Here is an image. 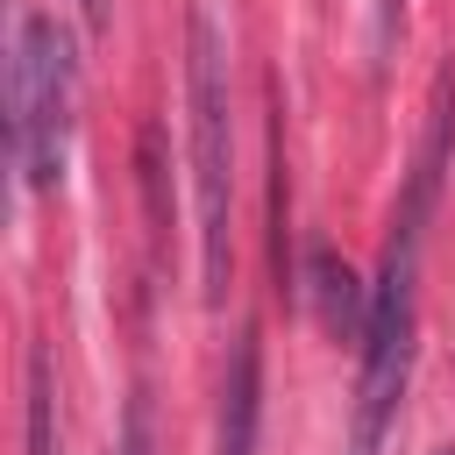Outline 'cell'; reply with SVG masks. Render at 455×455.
Here are the masks:
<instances>
[{"instance_id":"cell-9","label":"cell","mask_w":455,"mask_h":455,"mask_svg":"<svg viewBox=\"0 0 455 455\" xmlns=\"http://www.w3.org/2000/svg\"><path fill=\"white\" fill-rule=\"evenodd\" d=\"M441 455H455V448H441Z\"/></svg>"},{"instance_id":"cell-2","label":"cell","mask_w":455,"mask_h":455,"mask_svg":"<svg viewBox=\"0 0 455 455\" xmlns=\"http://www.w3.org/2000/svg\"><path fill=\"white\" fill-rule=\"evenodd\" d=\"M185 100H192V192H199V291L228 299L235 277V135H228V50L192 7L185 21Z\"/></svg>"},{"instance_id":"cell-4","label":"cell","mask_w":455,"mask_h":455,"mask_svg":"<svg viewBox=\"0 0 455 455\" xmlns=\"http://www.w3.org/2000/svg\"><path fill=\"white\" fill-rule=\"evenodd\" d=\"M256 427H263V341L256 327H242L220 384V455H256Z\"/></svg>"},{"instance_id":"cell-8","label":"cell","mask_w":455,"mask_h":455,"mask_svg":"<svg viewBox=\"0 0 455 455\" xmlns=\"http://www.w3.org/2000/svg\"><path fill=\"white\" fill-rule=\"evenodd\" d=\"M78 14H85V28H92V36L107 28V0H78Z\"/></svg>"},{"instance_id":"cell-6","label":"cell","mask_w":455,"mask_h":455,"mask_svg":"<svg viewBox=\"0 0 455 455\" xmlns=\"http://www.w3.org/2000/svg\"><path fill=\"white\" fill-rule=\"evenodd\" d=\"M28 455H57V391H50V355H28Z\"/></svg>"},{"instance_id":"cell-7","label":"cell","mask_w":455,"mask_h":455,"mask_svg":"<svg viewBox=\"0 0 455 455\" xmlns=\"http://www.w3.org/2000/svg\"><path fill=\"white\" fill-rule=\"evenodd\" d=\"M121 455H149V398L135 391V405H128V441H121Z\"/></svg>"},{"instance_id":"cell-1","label":"cell","mask_w":455,"mask_h":455,"mask_svg":"<svg viewBox=\"0 0 455 455\" xmlns=\"http://www.w3.org/2000/svg\"><path fill=\"white\" fill-rule=\"evenodd\" d=\"M448 128H455V85L441 78L434 92V128L419 142V164H412V185H405V206L391 220V242H384V270L370 284V327H363V377H355V455H377L391 419H398V398H405V377H412V327H419V242H427V213H434V185H441V164H448Z\"/></svg>"},{"instance_id":"cell-3","label":"cell","mask_w":455,"mask_h":455,"mask_svg":"<svg viewBox=\"0 0 455 455\" xmlns=\"http://www.w3.org/2000/svg\"><path fill=\"white\" fill-rule=\"evenodd\" d=\"M7 114H14V164L28 192H50L71 156V43L50 14H21L14 64H7Z\"/></svg>"},{"instance_id":"cell-5","label":"cell","mask_w":455,"mask_h":455,"mask_svg":"<svg viewBox=\"0 0 455 455\" xmlns=\"http://www.w3.org/2000/svg\"><path fill=\"white\" fill-rule=\"evenodd\" d=\"M306 284H313V299H320L327 334H363V327H370V291L355 284V270H348L334 249H313V256H306Z\"/></svg>"}]
</instances>
